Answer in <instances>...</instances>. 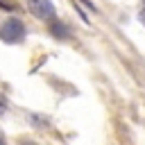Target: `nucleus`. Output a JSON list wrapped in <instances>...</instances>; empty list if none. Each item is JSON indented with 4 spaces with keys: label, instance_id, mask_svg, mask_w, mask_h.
Returning a JSON list of instances; mask_svg holds the SVG:
<instances>
[{
    "label": "nucleus",
    "instance_id": "obj_5",
    "mask_svg": "<svg viewBox=\"0 0 145 145\" xmlns=\"http://www.w3.org/2000/svg\"><path fill=\"white\" fill-rule=\"evenodd\" d=\"M0 145H7V143H5V138H2V134H0Z\"/></svg>",
    "mask_w": 145,
    "mask_h": 145
},
{
    "label": "nucleus",
    "instance_id": "obj_2",
    "mask_svg": "<svg viewBox=\"0 0 145 145\" xmlns=\"http://www.w3.org/2000/svg\"><path fill=\"white\" fill-rule=\"evenodd\" d=\"M29 11L36 16V18H41V20H52L54 18V7H52V2L50 0H29Z\"/></svg>",
    "mask_w": 145,
    "mask_h": 145
},
{
    "label": "nucleus",
    "instance_id": "obj_1",
    "mask_svg": "<svg viewBox=\"0 0 145 145\" xmlns=\"http://www.w3.org/2000/svg\"><path fill=\"white\" fill-rule=\"evenodd\" d=\"M0 36H2V41H7V43H20L23 36H25V25H23L18 18H9L7 23H2Z\"/></svg>",
    "mask_w": 145,
    "mask_h": 145
},
{
    "label": "nucleus",
    "instance_id": "obj_4",
    "mask_svg": "<svg viewBox=\"0 0 145 145\" xmlns=\"http://www.w3.org/2000/svg\"><path fill=\"white\" fill-rule=\"evenodd\" d=\"M140 20H143V25H145V7L140 9Z\"/></svg>",
    "mask_w": 145,
    "mask_h": 145
},
{
    "label": "nucleus",
    "instance_id": "obj_3",
    "mask_svg": "<svg viewBox=\"0 0 145 145\" xmlns=\"http://www.w3.org/2000/svg\"><path fill=\"white\" fill-rule=\"evenodd\" d=\"M5 111H7V97H5V95H0V116H2Z\"/></svg>",
    "mask_w": 145,
    "mask_h": 145
}]
</instances>
